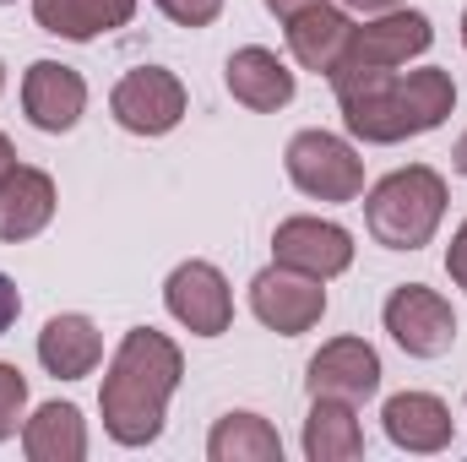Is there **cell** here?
Listing matches in <instances>:
<instances>
[{
	"instance_id": "cell-1",
	"label": "cell",
	"mask_w": 467,
	"mask_h": 462,
	"mask_svg": "<svg viewBox=\"0 0 467 462\" xmlns=\"http://www.w3.org/2000/svg\"><path fill=\"white\" fill-rule=\"evenodd\" d=\"M180 375H185V353L174 338H163L158 327H130L104 370V386H99V414H104L109 441L152 446L163 436L169 397H174Z\"/></svg>"
},
{
	"instance_id": "cell-2",
	"label": "cell",
	"mask_w": 467,
	"mask_h": 462,
	"mask_svg": "<svg viewBox=\"0 0 467 462\" xmlns=\"http://www.w3.org/2000/svg\"><path fill=\"white\" fill-rule=\"evenodd\" d=\"M446 218V180L430 163L391 169L364 196V224L386 250H424Z\"/></svg>"
},
{
	"instance_id": "cell-3",
	"label": "cell",
	"mask_w": 467,
	"mask_h": 462,
	"mask_svg": "<svg viewBox=\"0 0 467 462\" xmlns=\"http://www.w3.org/2000/svg\"><path fill=\"white\" fill-rule=\"evenodd\" d=\"M283 163H288V180L316 202H358L364 191V158L332 131H299Z\"/></svg>"
},
{
	"instance_id": "cell-4",
	"label": "cell",
	"mask_w": 467,
	"mask_h": 462,
	"mask_svg": "<svg viewBox=\"0 0 467 462\" xmlns=\"http://www.w3.org/2000/svg\"><path fill=\"white\" fill-rule=\"evenodd\" d=\"M380 321H386L391 343L402 348V353H413V359H441L446 348L457 343V310H451V299L435 294V289H424V283L391 289Z\"/></svg>"
},
{
	"instance_id": "cell-5",
	"label": "cell",
	"mask_w": 467,
	"mask_h": 462,
	"mask_svg": "<svg viewBox=\"0 0 467 462\" xmlns=\"http://www.w3.org/2000/svg\"><path fill=\"white\" fill-rule=\"evenodd\" d=\"M250 310H255V321H261L266 332L299 338V332L321 327V316H327V289H321V278H305V272L272 261L266 272L250 278Z\"/></svg>"
},
{
	"instance_id": "cell-6",
	"label": "cell",
	"mask_w": 467,
	"mask_h": 462,
	"mask_svg": "<svg viewBox=\"0 0 467 462\" xmlns=\"http://www.w3.org/2000/svg\"><path fill=\"white\" fill-rule=\"evenodd\" d=\"M435 44V27L424 11H380L375 22L353 27L348 49L337 60V71H402L408 60H419Z\"/></svg>"
},
{
	"instance_id": "cell-7",
	"label": "cell",
	"mask_w": 467,
	"mask_h": 462,
	"mask_svg": "<svg viewBox=\"0 0 467 462\" xmlns=\"http://www.w3.org/2000/svg\"><path fill=\"white\" fill-rule=\"evenodd\" d=\"M185 82L163 66H136L125 71L109 93V110H115L119 131L130 136H169L180 120H185Z\"/></svg>"
},
{
	"instance_id": "cell-8",
	"label": "cell",
	"mask_w": 467,
	"mask_h": 462,
	"mask_svg": "<svg viewBox=\"0 0 467 462\" xmlns=\"http://www.w3.org/2000/svg\"><path fill=\"white\" fill-rule=\"evenodd\" d=\"M163 305L169 316L196 332V338H223L234 327V294H229V278L213 267V261H180L163 283Z\"/></svg>"
},
{
	"instance_id": "cell-9",
	"label": "cell",
	"mask_w": 467,
	"mask_h": 462,
	"mask_svg": "<svg viewBox=\"0 0 467 462\" xmlns=\"http://www.w3.org/2000/svg\"><path fill=\"white\" fill-rule=\"evenodd\" d=\"M272 261L332 283L353 267V234L332 218H283L272 234Z\"/></svg>"
},
{
	"instance_id": "cell-10",
	"label": "cell",
	"mask_w": 467,
	"mask_h": 462,
	"mask_svg": "<svg viewBox=\"0 0 467 462\" xmlns=\"http://www.w3.org/2000/svg\"><path fill=\"white\" fill-rule=\"evenodd\" d=\"M310 397H337V403H369L380 392V353L364 338H332L305 364Z\"/></svg>"
},
{
	"instance_id": "cell-11",
	"label": "cell",
	"mask_w": 467,
	"mask_h": 462,
	"mask_svg": "<svg viewBox=\"0 0 467 462\" xmlns=\"http://www.w3.org/2000/svg\"><path fill=\"white\" fill-rule=\"evenodd\" d=\"M22 110L38 131L60 136L71 131L82 110H88V82L77 66H60V60H33L27 77H22Z\"/></svg>"
},
{
	"instance_id": "cell-12",
	"label": "cell",
	"mask_w": 467,
	"mask_h": 462,
	"mask_svg": "<svg viewBox=\"0 0 467 462\" xmlns=\"http://www.w3.org/2000/svg\"><path fill=\"white\" fill-rule=\"evenodd\" d=\"M380 425H386V441H391V446L419 452V457L446 452V446H451V436H457L451 408H446L435 392H397V397H386Z\"/></svg>"
},
{
	"instance_id": "cell-13",
	"label": "cell",
	"mask_w": 467,
	"mask_h": 462,
	"mask_svg": "<svg viewBox=\"0 0 467 462\" xmlns=\"http://www.w3.org/2000/svg\"><path fill=\"white\" fill-rule=\"evenodd\" d=\"M223 82H229L234 104H244L255 115H277V110L294 104V71L272 49H261V44L234 49L229 66H223Z\"/></svg>"
},
{
	"instance_id": "cell-14",
	"label": "cell",
	"mask_w": 467,
	"mask_h": 462,
	"mask_svg": "<svg viewBox=\"0 0 467 462\" xmlns=\"http://www.w3.org/2000/svg\"><path fill=\"white\" fill-rule=\"evenodd\" d=\"M348 38H353V16L343 5H327L321 0V5H305V11L288 16V55L305 71H316V77H332L337 71Z\"/></svg>"
},
{
	"instance_id": "cell-15",
	"label": "cell",
	"mask_w": 467,
	"mask_h": 462,
	"mask_svg": "<svg viewBox=\"0 0 467 462\" xmlns=\"http://www.w3.org/2000/svg\"><path fill=\"white\" fill-rule=\"evenodd\" d=\"M55 180L44 174V169H27V163H16L5 180H0V239L5 245H22V239H33V234L49 229V218H55Z\"/></svg>"
},
{
	"instance_id": "cell-16",
	"label": "cell",
	"mask_w": 467,
	"mask_h": 462,
	"mask_svg": "<svg viewBox=\"0 0 467 462\" xmlns=\"http://www.w3.org/2000/svg\"><path fill=\"white\" fill-rule=\"evenodd\" d=\"M99 359H104V338H99V327L88 316L66 310V316L44 321V332H38V364L55 381H82V375L99 370Z\"/></svg>"
},
{
	"instance_id": "cell-17",
	"label": "cell",
	"mask_w": 467,
	"mask_h": 462,
	"mask_svg": "<svg viewBox=\"0 0 467 462\" xmlns=\"http://www.w3.org/2000/svg\"><path fill=\"white\" fill-rule=\"evenodd\" d=\"M33 16L55 38L93 44V38L115 33V27H125L136 16V0H33Z\"/></svg>"
},
{
	"instance_id": "cell-18",
	"label": "cell",
	"mask_w": 467,
	"mask_h": 462,
	"mask_svg": "<svg viewBox=\"0 0 467 462\" xmlns=\"http://www.w3.org/2000/svg\"><path fill=\"white\" fill-rule=\"evenodd\" d=\"M22 452L27 462H82L88 457V425L77 403H44L33 419H22Z\"/></svg>"
},
{
	"instance_id": "cell-19",
	"label": "cell",
	"mask_w": 467,
	"mask_h": 462,
	"mask_svg": "<svg viewBox=\"0 0 467 462\" xmlns=\"http://www.w3.org/2000/svg\"><path fill=\"white\" fill-rule=\"evenodd\" d=\"M364 452V430L353 419V403L337 397H310V419H305V457L310 462H353Z\"/></svg>"
},
{
	"instance_id": "cell-20",
	"label": "cell",
	"mask_w": 467,
	"mask_h": 462,
	"mask_svg": "<svg viewBox=\"0 0 467 462\" xmlns=\"http://www.w3.org/2000/svg\"><path fill=\"white\" fill-rule=\"evenodd\" d=\"M207 457L213 462H283V441L261 414H223L207 436Z\"/></svg>"
},
{
	"instance_id": "cell-21",
	"label": "cell",
	"mask_w": 467,
	"mask_h": 462,
	"mask_svg": "<svg viewBox=\"0 0 467 462\" xmlns=\"http://www.w3.org/2000/svg\"><path fill=\"white\" fill-rule=\"evenodd\" d=\"M397 82H402V104H408V115H413V131H419V136L435 131V125H446V115L457 110V82H451V71H441V66L402 71Z\"/></svg>"
},
{
	"instance_id": "cell-22",
	"label": "cell",
	"mask_w": 467,
	"mask_h": 462,
	"mask_svg": "<svg viewBox=\"0 0 467 462\" xmlns=\"http://www.w3.org/2000/svg\"><path fill=\"white\" fill-rule=\"evenodd\" d=\"M22 414H27V375L16 364H0V441L16 436Z\"/></svg>"
},
{
	"instance_id": "cell-23",
	"label": "cell",
	"mask_w": 467,
	"mask_h": 462,
	"mask_svg": "<svg viewBox=\"0 0 467 462\" xmlns=\"http://www.w3.org/2000/svg\"><path fill=\"white\" fill-rule=\"evenodd\" d=\"M152 5L180 27H213L223 16V0H152Z\"/></svg>"
},
{
	"instance_id": "cell-24",
	"label": "cell",
	"mask_w": 467,
	"mask_h": 462,
	"mask_svg": "<svg viewBox=\"0 0 467 462\" xmlns=\"http://www.w3.org/2000/svg\"><path fill=\"white\" fill-rule=\"evenodd\" d=\"M446 272H451V283H457V289H467V224L457 229L451 250H446Z\"/></svg>"
},
{
	"instance_id": "cell-25",
	"label": "cell",
	"mask_w": 467,
	"mask_h": 462,
	"mask_svg": "<svg viewBox=\"0 0 467 462\" xmlns=\"http://www.w3.org/2000/svg\"><path fill=\"white\" fill-rule=\"evenodd\" d=\"M16 316H22V294H16V283L0 272V332H11Z\"/></svg>"
},
{
	"instance_id": "cell-26",
	"label": "cell",
	"mask_w": 467,
	"mask_h": 462,
	"mask_svg": "<svg viewBox=\"0 0 467 462\" xmlns=\"http://www.w3.org/2000/svg\"><path fill=\"white\" fill-rule=\"evenodd\" d=\"M348 11H364V16H380V11H397L402 0H343Z\"/></svg>"
},
{
	"instance_id": "cell-27",
	"label": "cell",
	"mask_w": 467,
	"mask_h": 462,
	"mask_svg": "<svg viewBox=\"0 0 467 462\" xmlns=\"http://www.w3.org/2000/svg\"><path fill=\"white\" fill-rule=\"evenodd\" d=\"M305 5H321V0H266V11H272V16H283V22H288L294 11H305Z\"/></svg>"
},
{
	"instance_id": "cell-28",
	"label": "cell",
	"mask_w": 467,
	"mask_h": 462,
	"mask_svg": "<svg viewBox=\"0 0 467 462\" xmlns=\"http://www.w3.org/2000/svg\"><path fill=\"white\" fill-rule=\"evenodd\" d=\"M11 169H16V147H11V136L0 131V180H5Z\"/></svg>"
},
{
	"instance_id": "cell-29",
	"label": "cell",
	"mask_w": 467,
	"mask_h": 462,
	"mask_svg": "<svg viewBox=\"0 0 467 462\" xmlns=\"http://www.w3.org/2000/svg\"><path fill=\"white\" fill-rule=\"evenodd\" d=\"M451 163H457V174H467V131L457 136V147H451Z\"/></svg>"
},
{
	"instance_id": "cell-30",
	"label": "cell",
	"mask_w": 467,
	"mask_h": 462,
	"mask_svg": "<svg viewBox=\"0 0 467 462\" xmlns=\"http://www.w3.org/2000/svg\"><path fill=\"white\" fill-rule=\"evenodd\" d=\"M462 44H467V11H462Z\"/></svg>"
},
{
	"instance_id": "cell-31",
	"label": "cell",
	"mask_w": 467,
	"mask_h": 462,
	"mask_svg": "<svg viewBox=\"0 0 467 462\" xmlns=\"http://www.w3.org/2000/svg\"><path fill=\"white\" fill-rule=\"evenodd\" d=\"M0 88H5V66H0Z\"/></svg>"
},
{
	"instance_id": "cell-32",
	"label": "cell",
	"mask_w": 467,
	"mask_h": 462,
	"mask_svg": "<svg viewBox=\"0 0 467 462\" xmlns=\"http://www.w3.org/2000/svg\"><path fill=\"white\" fill-rule=\"evenodd\" d=\"M0 5H11V0H0Z\"/></svg>"
}]
</instances>
